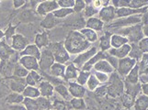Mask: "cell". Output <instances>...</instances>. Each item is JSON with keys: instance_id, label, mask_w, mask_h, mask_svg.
Segmentation results:
<instances>
[{"instance_id": "6da1fadb", "label": "cell", "mask_w": 148, "mask_h": 110, "mask_svg": "<svg viewBox=\"0 0 148 110\" xmlns=\"http://www.w3.org/2000/svg\"><path fill=\"white\" fill-rule=\"evenodd\" d=\"M64 45L70 55H78L91 47V44L83 37L79 31H70L64 41Z\"/></svg>"}, {"instance_id": "d6a6232c", "label": "cell", "mask_w": 148, "mask_h": 110, "mask_svg": "<svg viewBox=\"0 0 148 110\" xmlns=\"http://www.w3.org/2000/svg\"><path fill=\"white\" fill-rule=\"evenodd\" d=\"M22 96L27 98H32V99H37L38 97L40 96V94L38 87L36 86H27L25 87L24 91L22 92Z\"/></svg>"}, {"instance_id": "94428289", "label": "cell", "mask_w": 148, "mask_h": 110, "mask_svg": "<svg viewBox=\"0 0 148 110\" xmlns=\"http://www.w3.org/2000/svg\"><path fill=\"white\" fill-rule=\"evenodd\" d=\"M143 34H144V37L148 38V24L143 25Z\"/></svg>"}, {"instance_id": "f5cc1de1", "label": "cell", "mask_w": 148, "mask_h": 110, "mask_svg": "<svg viewBox=\"0 0 148 110\" xmlns=\"http://www.w3.org/2000/svg\"><path fill=\"white\" fill-rule=\"evenodd\" d=\"M139 49L142 51V52L144 54H148V38L144 37L141 41L137 43Z\"/></svg>"}, {"instance_id": "f6af8a7d", "label": "cell", "mask_w": 148, "mask_h": 110, "mask_svg": "<svg viewBox=\"0 0 148 110\" xmlns=\"http://www.w3.org/2000/svg\"><path fill=\"white\" fill-rule=\"evenodd\" d=\"M22 105L25 107H26L27 110H39L36 99L25 97L24 100H23V102H22Z\"/></svg>"}, {"instance_id": "3957f363", "label": "cell", "mask_w": 148, "mask_h": 110, "mask_svg": "<svg viewBox=\"0 0 148 110\" xmlns=\"http://www.w3.org/2000/svg\"><path fill=\"white\" fill-rule=\"evenodd\" d=\"M47 48L53 52L55 62H59V63L64 64L65 62H67L68 61H70L71 56H70V54L68 53V52L66 51V49L64 48V42L50 43Z\"/></svg>"}, {"instance_id": "7dc6e473", "label": "cell", "mask_w": 148, "mask_h": 110, "mask_svg": "<svg viewBox=\"0 0 148 110\" xmlns=\"http://www.w3.org/2000/svg\"><path fill=\"white\" fill-rule=\"evenodd\" d=\"M52 109L54 110H67V103L64 100L54 99L52 101Z\"/></svg>"}, {"instance_id": "11a10c76", "label": "cell", "mask_w": 148, "mask_h": 110, "mask_svg": "<svg viewBox=\"0 0 148 110\" xmlns=\"http://www.w3.org/2000/svg\"><path fill=\"white\" fill-rule=\"evenodd\" d=\"M106 60L110 62V64L114 68V70L116 71L117 68H118V64H119V59H117L116 57H113V56H110V55L108 53L106 57Z\"/></svg>"}, {"instance_id": "d590c367", "label": "cell", "mask_w": 148, "mask_h": 110, "mask_svg": "<svg viewBox=\"0 0 148 110\" xmlns=\"http://www.w3.org/2000/svg\"><path fill=\"white\" fill-rule=\"evenodd\" d=\"M24 100V96H22V94H18V93H11L9 94L8 96L6 98L7 103L10 104V105H19L22 104Z\"/></svg>"}, {"instance_id": "9a60e30c", "label": "cell", "mask_w": 148, "mask_h": 110, "mask_svg": "<svg viewBox=\"0 0 148 110\" xmlns=\"http://www.w3.org/2000/svg\"><path fill=\"white\" fill-rule=\"evenodd\" d=\"M40 96L51 98L54 94V86L49 81H42L38 86Z\"/></svg>"}, {"instance_id": "c3c4849f", "label": "cell", "mask_w": 148, "mask_h": 110, "mask_svg": "<svg viewBox=\"0 0 148 110\" xmlns=\"http://www.w3.org/2000/svg\"><path fill=\"white\" fill-rule=\"evenodd\" d=\"M93 74L97 78V80L99 82L100 84H108L109 81H110V75H109V74H107V73L94 71Z\"/></svg>"}, {"instance_id": "5b68a950", "label": "cell", "mask_w": 148, "mask_h": 110, "mask_svg": "<svg viewBox=\"0 0 148 110\" xmlns=\"http://www.w3.org/2000/svg\"><path fill=\"white\" fill-rule=\"evenodd\" d=\"M110 84L108 86V94L112 97H117L121 96L124 93V83L121 81L120 75L117 73H112L110 76Z\"/></svg>"}, {"instance_id": "9c48e42d", "label": "cell", "mask_w": 148, "mask_h": 110, "mask_svg": "<svg viewBox=\"0 0 148 110\" xmlns=\"http://www.w3.org/2000/svg\"><path fill=\"white\" fill-rule=\"evenodd\" d=\"M136 64H137V62L135 61V60L130 58L129 56L119 60L118 68H117L118 74L120 76L125 78L127 74L132 71V69L134 68Z\"/></svg>"}, {"instance_id": "be15d7a7", "label": "cell", "mask_w": 148, "mask_h": 110, "mask_svg": "<svg viewBox=\"0 0 148 110\" xmlns=\"http://www.w3.org/2000/svg\"><path fill=\"white\" fill-rule=\"evenodd\" d=\"M121 110H125V109H121Z\"/></svg>"}, {"instance_id": "f1b7e54d", "label": "cell", "mask_w": 148, "mask_h": 110, "mask_svg": "<svg viewBox=\"0 0 148 110\" xmlns=\"http://www.w3.org/2000/svg\"><path fill=\"white\" fill-rule=\"evenodd\" d=\"M111 32L110 31H106L102 36L99 38V49L101 52H107L108 51L111 49L110 46V36H111Z\"/></svg>"}, {"instance_id": "6f0895ef", "label": "cell", "mask_w": 148, "mask_h": 110, "mask_svg": "<svg viewBox=\"0 0 148 110\" xmlns=\"http://www.w3.org/2000/svg\"><path fill=\"white\" fill-rule=\"evenodd\" d=\"M25 4H26V1H25V0H14L13 7H14V8H19V7H23Z\"/></svg>"}, {"instance_id": "b9f144b4", "label": "cell", "mask_w": 148, "mask_h": 110, "mask_svg": "<svg viewBox=\"0 0 148 110\" xmlns=\"http://www.w3.org/2000/svg\"><path fill=\"white\" fill-rule=\"evenodd\" d=\"M99 86H100L99 82L97 80V78L95 77L94 74L91 73V75L89 76L88 82H86V90H88V91H90V92H94Z\"/></svg>"}, {"instance_id": "e575fe53", "label": "cell", "mask_w": 148, "mask_h": 110, "mask_svg": "<svg viewBox=\"0 0 148 110\" xmlns=\"http://www.w3.org/2000/svg\"><path fill=\"white\" fill-rule=\"evenodd\" d=\"M86 6L84 9V17L86 18H90L95 17L97 14H99V11L93 5H92V1H86Z\"/></svg>"}, {"instance_id": "74e56055", "label": "cell", "mask_w": 148, "mask_h": 110, "mask_svg": "<svg viewBox=\"0 0 148 110\" xmlns=\"http://www.w3.org/2000/svg\"><path fill=\"white\" fill-rule=\"evenodd\" d=\"M53 16L58 18V19H62V18H65L69 16H72L73 14H75L73 8H61L59 7L57 10H55L53 13Z\"/></svg>"}, {"instance_id": "44dd1931", "label": "cell", "mask_w": 148, "mask_h": 110, "mask_svg": "<svg viewBox=\"0 0 148 110\" xmlns=\"http://www.w3.org/2000/svg\"><path fill=\"white\" fill-rule=\"evenodd\" d=\"M104 27H105V24L103 23V21L100 20L99 17H93V18H88L86 20V28H88L96 32L102 31Z\"/></svg>"}, {"instance_id": "816d5d0a", "label": "cell", "mask_w": 148, "mask_h": 110, "mask_svg": "<svg viewBox=\"0 0 148 110\" xmlns=\"http://www.w3.org/2000/svg\"><path fill=\"white\" fill-rule=\"evenodd\" d=\"M75 0H57V4L61 8H73Z\"/></svg>"}, {"instance_id": "4fadbf2b", "label": "cell", "mask_w": 148, "mask_h": 110, "mask_svg": "<svg viewBox=\"0 0 148 110\" xmlns=\"http://www.w3.org/2000/svg\"><path fill=\"white\" fill-rule=\"evenodd\" d=\"M18 63L21 64V65L25 69H27L29 72L30 71L38 72V70H40L39 60L32 56H21L19 58Z\"/></svg>"}, {"instance_id": "836d02e7", "label": "cell", "mask_w": 148, "mask_h": 110, "mask_svg": "<svg viewBox=\"0 0 148 110\" xmlns=\"http://www.w3.org/2000/svg\"><path fill=\"white\" fill-rule=\"evenodd\" d=\"M139 66L140 76L148 75V54H144L142 59L137 62Z\"/></svg>"}, {"instance_id": "4dcf8cb0", "label": "cell", "mask_w": 148, "mask_h": 110, "mask_svg": "<svg viewBox=\"0 0 148 110\" xmlns=\"http://www.w3.org/2000/svg\"><path fill=\"white\" fill-rule=\"evenodd\" d=\"M54 92L57 93L59 96L63 98L64 101H70L72 99V96L69 93L68 87L64 84H59L54 86Z\"/></svg>"}, {"instance_id": "60d3db41", "label": "cell", "mask_w": 148, "mask_h": 110, "mask_svg": "<svg viewBox=\"0 0 148 110\" xmlns=\"http://www.w3.org/2000/svg\"><path fill=\"white\" fill-rule=\"evenodd\" d=\"M69 103L75 110H84L86 107L84 98H72Z\"/></svg>"}, {"instance_id": "2e32d148", "label": "cell", "mask_w": 148, "mask_h": 110, "mask_svg": "<svg viewBox=\"0 0 148 110\" xmlns=\"http://www.w3.org/2000/svg\"><path fill=\"white\" fill-rule=\"evenodd\" d=\"M131 43H128V44H125L123 46H121L118 49H110V51H108V52L110 56H113V57H116L117 59H123L125 57H128L129 56V53L131 52Z\"/></svg>"}, {"instance_id": "8992f818", "label": "cell", "mask_w": 148, "mask_h": 110, "mask_svg": "<svg viewBox=\"0 0 148 110\" xmlns=\"http://www.w3.org/2000/svg\"><path fill=\"white\" fill-rule=\"evenodd\" d=\"M59 8V6L56 0H45L40 1L36 7V13L40 16L45 17L49 14L53 13Z\"/></svg>"}, {"instance_id": "bcb514c9", "label": "cell", "mask_w": 148, "mask_h": 110, "mask_svg": "<svg viewBox=\"0 0 148 110\" xmlns=\"http://www.w3.org/2000/svg\"><path fill=\"white\" fill-rule=\"evenodd\" d=\"M148 7V0H130L129 7L134 9H140Z\"/></svg>"}, {"instance_id": "4316f807", "label": "cell", "mask_w": 148, "mask_h": 110, "mask_svg": "<svg viewBox=\"0 0 148 110\" xmlns=\"http://www.w3.org/2000/svg\"><path fill=\"white\" fill-rule=\"evenodd\" d=\"M26 80V84L27 86H39V84L43 81L42 80V76L40 74L36 72V71H30L29 72L28 75L25 78Z\"/></svg>"}, {"instance_id": "6125c7cd", "label": "cell", "mask_w": 148, "mask_h": 110, "mask_svg": "<svg viewBox=\"0 0 148 110\" xmlns=\"http://www.w3.org/2000/svg\"><path fill=\"white\" fill-rule=\"evenodd\" d=\"M4 37H5V33H4L3 31H0V39H2V38H4Z\"/></svg>"}, {"instance_id": "f907efd6", "label": "cell", "mask_w": 148, "mask_h": 110, "mask_svg": "<svg viewBox=\"0 0 148 110\" xmlns=\"http://www.w3.org/2000/svg\"><path fill=\"white\" fill-rule=\"evenodd\" d=\"M34 18V15L32 10H25L23 11L19 16V19L23 22H29L32 20Z\"/></svg>"}, {"instance_id": "681fc988", "label": "cell", "mask_w": 148, "mask_h": 110, "mask_svg": "<svg viewBox=\"0 0 148 110\" xmlns=\"http://www.w3.org/2000/svg\"><path fill=\"white\" fill-rule=\"evenodd\" d=\"M86 6V4L84 0H75V5L73 7V10L75 13H81L82 11H84Z\"/></svg>"}, {"instance_id": "ee69618b", "label": "cell", "mask_w": 148, "mask_h": 110, "mask_svg": "<svg viewBox=\"0 0 148 110\" xmlns=\"http://www.w3.org/2000/svg\"><path fill=\"white\" fill-rule=\"evenodd\" d=\"M90 75H91L90 72H86V71H83V70H80L78 75H77V78L75 79V82L79 84H81V86H85Z\"/></svg>"}, {"instance_id": "1f68e13d", "label": "cell", "mask_w": 148, "mask_h": 110, "mask_svg": "<svg viewBox=\"0 0 148 110\" xmlns=\"http://www.w3.org/2000/svg\"><path fill=\"white\" fill-rule=\"evenodd\" d=\"M79 32L83 35V37L88 41L90 44L95 43L99 39V35L98 32H96L92 29H90L88 28H84L81 31H79Z\"/></svg>"}, {"instance_id": "9f6ffc18", "label": "cell", "mask_w": 148, "mask_h": 110, "mask_svg": "<svg viewBox=\"0 0 148 110\" xmlns=\"http://www.w3.org/2000/svg\"><path fill=\"white\" fill-rule=\"evenodd\" d=\"M17 27H12L9 26V28L7 29V31L5 32V37H6L7 41H11L12 37L15 35V29H16Z\"/></svg>"}, {"instance_id": "277c9868", "label": "cell", "mask_w": 148, "mask_h": 110, "mask_svg": "<svg viewBox=\"0 0 148 110\" xmlns=\"http://www.w3.org/2000/svg\"><path fill=\"white\" fill-rule=\"evenodd\" d=\"M142 23V15H135L128 18H116L114 21L108 24L107 28L110 29H123L127 27L134 26V25L141 24Z\"/></svg>"}, {"instance_id": "f546056e", "label": "cell", "mask_w": 148, "mask_h": 110, "mask_svg": "<svg viewBox=\"0 0 148 110\" xmlns=\"http://www.w3.org/2000/svg\"><path fill=\"white\" fill-rule=\"evenodd\" d=\"M134 110H148V96L145 94H139L135 98L134 104Z\"/></svg>"}, {"instance_id": "5bb4252c", "label": "cell", "mask_w": 148, "mask_h": 110, "mask_svg": "<svg viewBox=\"0 0 148 110\" xmlns=\"http://www.w3.org/2000/svg\"><path fill=\"white\" fill-rule=\"evenodd\" d=\"M8 86L14 93L22 94L25 87L27 86L25 78H18L12 76L8 79Z\"/></svg>"}, {"instance_id": "d4e9b609", "label": "cell", "mask_w": 148, "mask_h": 110, "mask_svg": "<svg viewBox=\"0 0 148 110\" xmlns=\"http://www.w3.org/2000/svg\"><path fill=\"white\" fill-rule=\"evenodd\" d=\"M35 45L40 49L42 50L44 48L48 47V45L50 44L49 41V35L46 31H42L40 33H38L35 36Z\"/></svg>"}, {"instance_id": "7bdbcfd3", "label": "cell", "mask_w": 148, "mask_h": 110, "mask_svg": "<svg viewBox=\"0 0 148 110\" xmlns=\"http://www.w3.org/2000/svg\"><path fill=\"white\" fill-rule=\"evenodd\" d=\"M121 100L122 105H123V107L126 108H131L132 107H134V104L135 101V99L134 97L126 93H123L121 94Z\"/></svg>"}, {"instance_id": "f35d334b", "label": "cell", "mask_w": 148, "mask_h": 110, "mask_svg": "<svg viewBox=\"0 0 148 110\" xmlns=\"http://www.w3.org/2000/svg\"><path fill=\"white\" fill-rule=\"evenodd\" d=\"M39 110H50L52 109V101L50 98L40 96L36 99Z\"/></svg>"}, {"instance_id": "603a6c76", "label": "cell", "mask_w": 148, "mask_h": 110, "mask_svg": "<svg viewBox=\"0 0 148 110\" xmlns=\"http://www.w3.org/2000/svg\"><path fill=\"white\" fill-rule=\"evenodd\" d=\"M129 39L124 36H121L119 34L112 33L110 36V46L112 49H118L125 44H128Z\"/></svg>"}, {"instance_id": "ab89813d", "label": "cell", "mask_w": 148, "mask_h": 110, "mask_svg": "<svg viewBox=\"0 0 148 110\" xmlns=\"http://www.w3.org/2000/svg\"><path fill=\"white\" fill-rule=\"evenodd\" d=\"M29 71L25 69L20 63H17L13 69V76L18 77V78H26L28 75Z\"/></svg>"}, {"instance_id": "e0dca14e", "label": "cell", "mask_w": 148, "mask_h": 110, "mask_svg": "<svg viewBox=\"0 0 148 110\" xmlns=\"http://www.w3.org/2000/svg\"><path fill=\"white\" fill-rule=\"evenodd\" d=\"M107 55H108V52H103L101 51H99L92 58L89 60L88 62L84 64L83 67L81 68V70H83V71H86V72H90L91 70H93V66L97 62H99L100 60L106 59Z\"/></svg>"}, {"instance_id": "ffe728a7", "label": "cell", "mask_w": 148, "mask_h": 110, "mask_svg": "<svg viewBox=\"0 0 148 110\" xmlns=\"http://www.w3.org/2000/svg\"><path fill=\"white\" fill-rule=\"evenodd\" d=\"M65 65L63 63H59V62H54L51 68L49 69V74L53 78H63L64 76V72H65Z\"/></svg>"}, {"instance_id": "03108f58", "label": "cell", "mask_w": 148, "mask_h": 110, "mask_svg": "<svg viewBox=\"0 0 148 110\" xmlns=\"http://www.w3.org/2000/svg\"><path fill=\"white\" fill-rule=\"evenodd\" d=\"M50 110H52V109H50Z\"/></svg>"}, {"instance_id": "db71d44e", "label": "cell", "mask_w": 148, "mask_h": 110, "mask_svg": "<svg viewBox=\"0 0 148 110\" xmlns=\"http://www.w3.org/2000/svg\"><path fill=\"white\" fill-rule=\"evenodd\" d=\"M95 94L98 96L103 97L106 94H108V84H100V86L95 90Z\"/></svg>"}, {"instance_id": "7c38bea8", "label": "cell", "mask_w": 148, "mask_h": 110, "mask_svg": "<svg viewBox=\"0 0 148 110\" xmlns=\"http://www.w3.org/2000/svg\"><path fill=\"white\" fill-rule=\"evenodd\" d=\"M28 45H29V41L26 37H24L21 34H15L12 37L10 47H11L14 51L21 52Z\"/></svg>"}, {"instance_id": "7a4b0ae2", "label": "cell", "mask_w": 148, "mask_h": 110, "mask_svg": "<svg viewBox=\"0 0 148 110\" xmlns=\"http://www.w3.org/2000/svg\"><path fill=\"white\" fill-rule=\"evenodd\" d=\"M115 31H116L115 34H119L121 35V36L126 37L129 39V42L132 43H138L144 38L142 24L134 25V26L123 28V29H117Z\"/></svg>"}, {"instance_id": "ba28073f", "label": "cell", "mask_w": 148, "mask_h": 110, "mask_svg": "<svg viewBox=\"0 0 148 110\" xmlns=\"http://www.w3.org/2000/svg\"><path fill=\"white\" fill-rule=\"evenodd\" d=\"M98 52H99V50L96 46H91L89 49L86 50V51L83 52L82 53H79L78 55H76L75 58L73 60V63L78 69L81 70V68L83 67L84 64L88 62Z\"/></svg>"}, {"instance_id": "ac0fdd59", "label": "cell", "mask_w": 148, "mask_h": 110, "mask_svg": "<svg viewBox=\"0 0 148 110\" xmlns=\"http://www.w3.org/2000/svg\"><path fill=\"white\" fill-rule=\"evenodd\" d=\"M79 71L80 69L76 67L73 62L69 63L65 67L64 80L66 82H74V80L75 81V79L77 78V75L79 73Z\"/></svg>"}, {"instance_id": "8fae6325", "label": "cell", "mask_w": 148, "mask_h": 110, "mask_svg": "<svg viewBox=\"0 0 148 110\" xmlns=\"http://www.w3.org/2000/svg\"><path fill=\"white\" fill-rule=\"evenodd\" d=\"M67 87L72 98H84L86 94V92H88L86 86H81V84H77L75 81L68 82Z\"/></svg>"}, {"instance_id": "484cf974", "label": "cell", "mask_w": 148, "mask_h": 110, "mask_svg": "<svg viewBox=\"0 0 148 110\" xmlns=\"http://www.w3.org/2000/svg\"><path fill=\"white\" fill-rule=\"evenodd\" d=\"M59 19L56 18L53 14H49L47 16H45L44 18L40 21V27L45 29H51L54 28L55 26H57L59 24Z\"/></svg>"}, {"instance_id": "52a82bcc", "label": "cell", "mask_w": 148, "mask_h": 110, "mask_svg": "<svg viewBox=\"0 0 148 110\" xmlns=\"http://www.w3.org/2000/svg\"><path fill=\"white\" fill-rule=\"evenodd\" d=\"M55 62L53 52L46 47L40 50V58L39 60V66L42 72H48L51 66Z\"/></svg>"}, {"instance_id": "8d00e7d4", "label": "cell", "mask_w": 148, "mask_h": 110, "mask_svg": "<svg viewBox=\"0 0 148 110\" xmlns=\"http://www.w3.org/2000/svg\"><path fill=\"white\" fill-rule=\"evenodd\" d=\"M131 46H132V48H131V52L129 53V57L135 60V61L138 62L142 59L144 53H143L142 51L139 49L137 43H131Z\"/></svg>"}, {"instance_id": "7402d4cb", "label": "cell", "mask_w": 148, "mask_h": 110, "mask_svg": "<svg viewBox=\"0 0 148 110\" xmlns=\"http://www.w3.org/2000/svg\"><path fill=\"white\" fill-rule=\"evenodd\" d=\"M15 53L14 50L9 45L4 41H0V60L8 61Z\"/></svg>"}, {"instance_id": "e7e4bbea", "label": "cell", "mask_w": 148, "mask_h": 110, "mask_svg": "<svg viewBox=\"0 0 148 110\" xmlns=\"http://www.w3.org/2000/svg\"><path fill=\"white\" fill-rule=\"evenodd\" d=\"M0 4H1V1H0Z\"/></svg>"}, {"instance_id": "91938a15", "label": "cell", "mask_w": 148, "mask_h": 110, "mask_svg": "<svg viewBox=\"0 0 148 110\" xmlns=\"http://www.w3.org/2000/svg\"><path fill=\"white\" fill-rule=\"evenodd\" d=\"M11 110H27L23 105L19 104V105H13L11 107Z\"/></svg>"}, {"instance_id": "cb8c5ba5", "label": "cell", "mask_w": 148, "mask_h": 110, "mask_svg": "<svg viewBox=\"0 0 148 110\" xmlns=\"http://www.w3.org/2000/svg\"><path fill=\"white\" fill-rule=\"evenodd\" d=\"M19 56H32L40 60V50L35 44H29L21 52H19Z\"/></svg>"}, {"instance_id": "680465c9", "label": "cell", "mask_w": 148, "mask_h": 110, "mask_svg": "<svg viewBox=\"0 0 148 110\" xmlns=\"http://www.w3.org/2000/svg\"><path fill=\"white\" fill-rule=\"evenodd\" d=\"M141 91L143 92V94L148 96V82L141 84Z\"/></svg>"}, {"instance_id": "83f0119b", "label": "cell", "mask_w": 148, "mask_h": 110, "mask_svg": "<svg viewBox=\"0 0 148 110\" xmlns=\"http://www.w3.org/2000/svg\"><path fill=\"white\" fill-rule=\"evenodd\" d=\"M140 81V73H139V66L138 64L132 69V71L127 74L125 77V83L130 84H137Z\"/></svg>"}, {"instance_id": "30bf717a", "label": "cell", "mask_w": 148, "mask_h": 110, "mask_svg": "<svg viewBox=\"0 0 148 110\" xmlns=\"http://www.w3.org/2000/svg\"><path fill=\"white\" fill-rule=\"evenodd\" d=\"M98 15L99 18L101 21H103L104 24H109L116 19V8L112 5H110L108 7L100 8Z\"/></svg>"}, {"instance_id": "d6986e66", "label": "cell", "mask_w": 148, "mask_h": 110, "mask_svg": "<svg viewBox=\"0 0 148 110\" xmlns=\"http://www.w3.org/2000/svg\"><path fill=\"white\" fill-rule=\"evenodd\" d=\"M93 70L95 72H100V73H107V74H112L115 70L114 68L112 67L110 62L107 61L106 59H103V60H100L99 62H97L95 65L93 66Z\"/></svg>"}]
</instances>
